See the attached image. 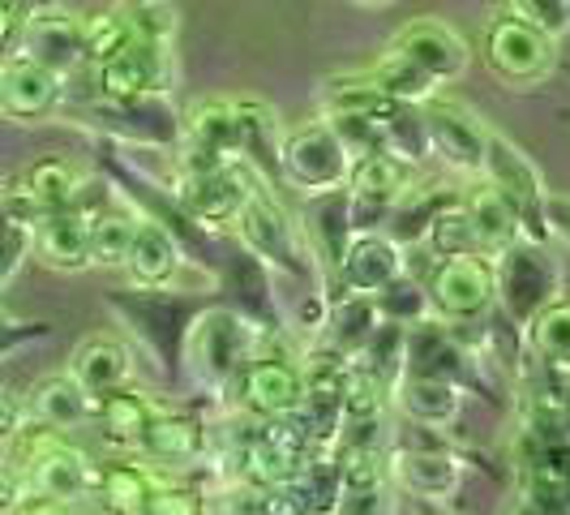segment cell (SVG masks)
<instances>
[{"mask_svg":"<svg viewBox=\"0 0 570 515\" xmlns=\"http://www.w3.org/2000/svg\"><path fill=\"white\" fill-rule=\"evenodd\" d=\"M108 310H112L129 336L142 343L146 357L155 361V370L164 373L168 382L180 378L185 370V336H189V322L198 314V305L171 288H120L108 292Z\"/></svg>","mask_w":570,"mask_h":515,"instance_id":"cell-2","label":"cell"},{"mask_svg":"<svg viewBox=\"0 0 570 515\" xmlns=\"http://www.w3.org/2000/svg\"><path fill=\"white\" fill-rule=\"evenodd\" d=\"M69 378L82 387L90 400L99 404L104 396H112L116 387H129L134 378V357L129 348L112 336H95V340H82L69 357Z\"/></svg>","mask_w":570,"mask_h":515,"instance_id":"cell-28","label":"cell"},{"mask_svg":"<svg viewBox=\"0 0 570 515\" xmlns=\"http://www.w3.org/2000/svg\"><path fill=\"white\" fill-rule=\"evenodd\" d=\"M155 473L138 464V459H112V464H104L99 468V482H95V498H99V507H108V512H120V515H142L150 512V498H155Z\"/></svg>","mask_w":570,"mask_h":515,"instance_id":"cell-33","label":"cell"},{"mask_svg":"<svg viewBox=\"0 0 570 515\" xmlns=\"http://www.w3.org/2000/svg\"><path fill=\"white\" fill-rule=\"evenodd\" d=\"M90 220H95V211H86L82 202L60 206V211H39L30 250L39 254L43 266L82 271V266H90Z\"/></svg>","mask_w":570,"mask_h":515,"instance_id":"cell-21","label":"cell"},{"mask_svg":"<svg viewBox=\"0 0 570 515\" xmlns=\"http://www.w3.org/2000/svg\"><path fill=\"white\" fill-rule=\"evenodd\" d=\"M22 198L35 206V211H60V206H73L82 202V172L73 168L69 159L60 155H43L35 159L27 172H22Z\"/></svg>","mask_w":570,"mask_h":515,"instance_id":"cell-35","label":"cell"},{"mask_svg":"<svg viewBox=\"0 0 570 515\" xmlns=\"http://www.w3.org/2000/svg\"><path fill=\"white\" fill-rule=\"evenodd\" d=\"M370 78L382 86V90H386L395 104H412V108L429 104V99L438 95V86H442L438 78H429L421 65H412L407 57H400L395 48H391V57H382L377 65H373Z\"/></svg>","mask_w":570,"mask_h":515,"instance_id":"cell-39","label":"cell"},{"mask_svg":"<svg viewBox=\"0 0 570 515\" xmlns=\"http://www.w3.org/2000/svg\"><path fill=\"white\" fill-rule=\"evenodd\" d=\"M507 9H514V13L528 18V22H537V27L549 30V35H562V30L570 27L567 0H511Z\"/></svg>","mask_w":570,"mask_h":515,"instance_id":"cell-46","label":"cell"},{"mask_svg":"<svg viewBox=\"0 0 570 515\" xmlns=\"http://www.w3.org/2000/svg\"><path fill=\"white\" fill-rule=\"evenodd\" d=\"M391 482L421 498V503H451L455 498L459 482H463V464L451 451H438V447H416V443H403L391 456Z\"/></svg>","mask_w":570,"mask_h":515,"instance_id":"cell-22","label":"cell"},{"mask_svg":"<svg viewBox=\"0 0 570 515\" xmlns=\"http://www.w3.org/2000/svg\"><path fill=\"white\" fill-rule=\"evenodd\" d=\"M429 314L446 327L476 322L493 305V258L489 254H451L438 258L425 275Z\"/></svg>","mask_w":570,"mask_h":515,"instance_id":"cell-8","label":"cell"},{"mask_svg":"<svg viewBox=\"0 0 570 515\" xmlns=\"http://www.w3.org/2000/svg\"><path fill=\"white\" fill-rule=\"evenodd\" d=\"M52 4H60V0H30V9H52Z\"/></svg>","mask_w":570,"mask_h":515,"instance_id":"cell-53","label":"cell"},{"mask_svg":"<svg viewBox=\"0 0 570 515\" xmlns=\"http://www.w3.org/2000/svg\"><path fill=\"white\" fill-rule=\"evenodd\" d=\"M27 417L35 421V426H48V429L69 434V429H78L82 421L95 417V400H90L82 387L69 378V370H65V373L43 378V382L30 391Z\"/></svg>","mask_w":570,"mask_h":515,"instance_id":"cell-32","label":"cell"},{"mask_svg":"<svg viewBox=\"0 0 570 515\" xmlns=\"http://www.w3.org/2000/svg\"><path fill=\"white\" fill-rule=\"evenodd\" d=\"M48 340V322H30V318H9L0 314V361L27 343Z\"/></svg>","mask_w":570,"mask_h":515,"instance_id":"cell-47","label":"cell"},{"mask_svg":"<svg viewBox=\"0 0 570 515\" xmlns=\"http://www.w3.org/2000/svg\"><path fill=\"white\" fill-rule=\"evenodd\" d=\"M99 69V90L104 99H150V95H168L176 86V60L171 43H146L129 39L120 52L95 65Z\"/></svg>","mask_w":570,"mask_h":515,"instance_id":"cell-13","label":"cell"},{"mask_svg":"<svg viewBox=\"0 0 570 515\" xmlns=\"http://www.w3.org/2000/svg\"><path fill=\"white\" fill-rule=\"evenodd\" d=\"M35 206L22 194L18 202L0 206V288L9 284V275L18 271V262L30 254V236H35Z\"/></svg>","mask_w":570,"mask_h":515,"instance_id":"cell-42","label":"cell"},{"mask_svg":"<svg viewBox=\"0 0 570 515\" xmlns=\"http://www.w3.org/2000/svg\"><path fill=\"white\" fill-rule=\"evenodd\" d=\"M236 396L240 408L266 421V417H292L301 408V361L287 352H257L249 357V366L236 378Z\"/></svg>","mask_w":570,"mask_h":515,"instance_id":"cell-15","label":"cell"},{"mask_svg":"<svg viewBox=\"0 0 570 515\" xmlns=\"http://www.w3.org/2000/svg\"><path fill=\"white\" fill-rule=\"evenodd\" d=\"M13 30H18V18H13V4L9 0H0V48L13 39Z\"/></svg>","mask_w":570,"mask_h":515,"instance_id":"cell-52","label":"cell"},{"mask_svg":"<svg viewBox=\"0 0 570 515\" xmlns=\"http://www.w3.org/2000/svg\"><path fill=\"white\" fill-rule=\"evenodd\" d=\"M463 206H468V215H472V224H476V232H481V241H485L489 254L507 250L514 236H523V224H519L514 206L502 198L493 185L476 190V194H463Z\"/></svg>","mask_w":570,"mask_h":515,"instance_id":"cell-38","label":"cell"},{"mask_svg":"<svg viewBox=\"0 0 570 515\" xmlns=\"http://www.w3.org/2000/svg\"><path fill=\"white\" fill-rule=\"evenodd\" d=\"M400 412L416 429H446L455 426L459 408H463V387L442 378V373H416L407 370L400 382Z\"/></svg>","mask_w":570,"mask_h":515,"instance_id":"cell-29","label":"cell"},{"mask_svg":"<svg viewBox=\"0 0 570 515\" xmlns=\"http://www.w3.org/2000/svg\"><path fill=\"white\" fill-rule=\"evenodd\" d=\"M377 314L382 318H395V322H403V327H412V322H421V318L429 314V297H425V284H412L407 275H400V280H391V284L382 288L377 297Z\"/></svg>","mask_w":570,"mask_h":515,"instance_id":"cell-44","label":"cell"},{"mask_svg":"<svg viewBox=\"0 0 570 515\" xmlns=\"http://www.w3.org/2000/svg\"><path fill=\"white\" fill-rule=\"evenodd\" d=\"M262 181L245 159H228V164H210V168H180L176 181V202L198 220L202 229H228L245 198L254 194Z\"/></svg>","mask_w":570,"mask_h":515,"instance_id":"cell-9","label":"cell"},{"mask_svg":"<svg viewBox=\"0 0 570 515\" xmlns=\"http://www.w3.org/2000/svg\"><path fill=\"white\" fill-rule=\"evenodd\" d=\"M22 57L43 60V65L57 69V74L82 65L86 60L82 18L57 13V4H52V9H35L27 18V27H22Z\"/></svg>","mask_w":570,"mask_h":515,"instance_id":"cell-27","label":"cell"},{"mask_svg":"<svg viewBox=\"0 0 570 515\" xmlns=\"http://www.w3.org/2000/svg\"><path fill=\"white\" fill-rule=\"evenodd\" d=\"M305 245L314 254V266H322V275H335L347 241L356 236V224H352V194L347 185L340 190H326V194H314L309 206H305Z\"/></svg>","mask_w":570,"mask_h":515,"instance_id":"cell-24","label":"cell"},{"mask_svg":"<svg viewBox=\"0 0 570 515\" xmlns=\"http://www.w3.org/2000/svg\"><path fill=\"white\" fill-rule=\"evenodd\" d=\"M171 512H180V515H194V512H202V503H198V489H185V486H164V482H159V489H155V498H150V515H171Z\"/></svg>","mask_w":570,"mask_h":515,"instance_id":"cell-48","label":"cell"},{"mask_svg":"<svg viewBox=\"0 0 570 515\" xmlns=\"http://www.w3.org/2000/svg\"><path fill=\"white\" fill-rule=\"evenodd\" d=\"M481 57L507 86H537L558 65V35L519 18L514 9H498L481 35Z\"/></svg>","mask_w":570,"mask_h":515,"instance_id":"cell-5","label":"cell"},{"mask_svg":"<svg viewBox=\"0 0 570 515\" xmlns=\"http://www.w3.org/2000/svg\"><path fill=\"white\" fill-rule=\"evenodd\" d=\"M236 245L249 258H257L266 271H279V275H309L314 254L305 245V232L292 224V215L284 211V202L275 198V185L257 181L254 194L245 198V206L236 211V220L228 224Z\"/></svg>","mask_w":570,"mask_h":515,"instance_id":"cell-3","label":"cell"},{"mask_svg":"<svg viewBox=\"0 0 570 515\" xmlns=\"http://www.w3.org/2000/svg\"><path fill=\"white\" fill-rule=\"evenodd\" d=\"M22 426H27V408L18 404L9 387H0V443H13Z\"/></svg>","mask_w":570,"mask_h":515,"instance_id":"cell-50","label":"cell"},{"mask_svg":"<svg viewBox=\"0 0 570 515\" xmlns=\"http://www.w3.org/2000/svg\"><path fill=\"white\" fill-rule=\"evenodd\" d=\"M416 181V172L407 159L391 155V150H370L356 155L352 172H347V194H352V224L356 232L386 229L391 211L403 198V190Z\"/></svg>","mask_w":570,"mask_h":515,"instance_id":"cell-11","label":"cell"},{"mask_svg":"<svg viewBox=\"0 0 570 515\" xmlns=\"http://www.w3.org/2000/svg\"><path fill=\"white\" fill-rule=\"evenodd\" d=\"M13 443H18L22 473H27V498H43V503H30L27 512H69L95 494L99 468L60 429L22 426Z\"/></svg>","mask_w":570,"mask_h":515,"instance_id":"cell-1","label":"cell"},{"mask_svg":"<svg viewBox=\"0 0 570 515\" xmlns=\"http://www.w3.org/2000/svg\"><path fill=\"white\" fill-rule=\"evenodd\" d=\"M544 220H549V236H558L570 250V198L549 194V198H544Z\"/></svg>","mask_w":570,"mask_h":515,"instance_id":"cell-51","label":"cell"},{"mask_svg":"<svg viewBox=\"0 0 570 515\" xmlns=\"http://www.w3.org/2000/svg\"><path fill=\"white\" fill-rule=\"evenodd\" d=\"M425 245L433 250V258H451V254H489L485 241H481V232L472 224V215H468V206L455 202V206H446L425 232Z\"/></svg>","mask_w":570,"mask_h":515,"instance_id":"cell-41","label":"cell"},{"mask_svg":"<svg viewBox=\"0 0 570 515\" xmlns=\"http://www.w3.org/2000/svg\"><path fill=\"white\" fill-rule=\"evenodd\" d=\"M27 503V473L22 464L0 456V512H22Z\"/></svg>","mask_w":570,"mask_h":515,"instance_id":"cell-49","label":"cell"},{"mask_svg":"<svg viewBox=\"0 0 570 515\" xmlns=\"http://www.w3.org/2000/svg\"><path fill=\"white\" fill-rule=\"evenodd\" d=\"M138 229V211H95L90 220V266H125Z\"/></svg>","mask_w":570,"mask_h":515,"instance_id":"cell-40","label":"cell"},{"mask_svg":"<svg viewBox=\"0 0 570 515\" xmlns=\"http://www.w3.org/2000/svg\"><path fill=\"white\" fill-rule=\"evenodd\" d=\"M481 176H489V185L502 194V198L514 206L519 224H523V236L532 241H544L549 236V220H544V181L537 164L519 150L514 143H507L502 134H489V150H485V168Z\"/></svg>","mask_w":570,"mask_h":515,"instance_id":"cell-12","label":"cell"},{"mask_svg":"<svg viewBox=\"0 0 570 515\" xmlns=\"http://www.w3.org/2000/svg\"><path fill=\"white\" fill-rule=\"evenodd\" d=\"M356 4H370L373 9V4H391V0H356Z\"/></svg>","mask_w":570,"mask_h":515,"instance_id":"cell-54","label":"cell"},{"mask_svg":"<svg viewBox=\"0 0 570 515\" xmlns=\"http://www.w3.org/2000/svg\"><path fill=\"white\" fill-rule=\"evenodd\" d=\"M138 451L150 464L185 468V464L206 456V426H202L198 417H185V412H155L142 434V443H138Z\"/></svg>","mask_w":570,"mask_h":515,"instance_id":"cell-31","label":"cell"},{"mask_svg":"<svg viewBox=\"0 0 570 515\" xmlns=\"http://www.w3.org/2000/svg\"><path fill=\"white\" fill-rule=\"evenodd\" d=\"M403 275V245L395 236H386L382 229L356 232L343 250L335 275V292H326V305H335L343 297H377L391 280Z\"/></svg>","mask_w":570,"mask_h":515,"instance_id":"cell-14","label":"cell"},{"mask_svg":"<svg viewBox=\"0 0 570 515\" xmlns=\"http://www.w3.org/2000/svg\"><path fill=\"white\" fill-rule=\"evenodd\" d=\"M391 48L412 60V65H421L429 78H438V82H455L472 65V52H468L463 35L455 27H446L442 18H412L391 39Z\"/></svg>","mask_w":570,"mask_h":515,"instance_id":"cell-19","label":"cell"},{"mask_svg":"<svg viewBox=\"0 0 570 515\" xmlns=\"http://www.w3.org/2000/svg\"><path fill=\"white\" fill-rule=\"evenodd\" d=\"M279 498H287L284 512H335V503H340V451L314 447L284 482Z\"/></svg>","mask_w":570,"mask_h":515,"instance_id":"cell-30","label":"cell"},{"mask_svg":"<svg viewBox=\"0 0 570 515\" xmlns=\"http://www.w3.org/2000/svg\"><path fill=\"white\" fill-rule=\"evenodd\" d=\"M254 352L257 327L249 318H240L228 305H202L185 336V370L194 373L202 387L224 391L240 378Z\"/></svg>","mask_w":570,"mask_h":515,"instance_id":"cell-4","label":"cell"},{"mask_svg":"<svg viewBox=\"0 0 570 515\" xmlns=\"http://www.w3.org/2000/svg\"><path fill=\"white\" fill-rule=\"evenodd\" d=\"M352 146L343 143V134L335 129V120H309L301 129L284 134L279 143V181L287 190L314 198L326 190H340L347 185V172H352Z\"/></svg>","mask_w":570,"mask_h":515,"instance_id":"cell-6","label":"cell"},{"mask_svg":"<svg viewBox=\"0 0 570 515\" xmlns=\"http://www.w3.org/2000/svg\"><path fill=\"white\" fill-rule=\"evenodd\" d=\"M125 271H129V284L138 288H171L176 275L185 271V250L176 241V232L155 220V215H138V229H134V245L125 258Z\"/></svg>","mask_w":570,"mask_h":515,"instance_id":"cell-25","label":"cell"},{"mask_svg":"<svg viewBox=\"0 0 570 515\" xmlns=\"http://www.w3.org/2000/svg\"><path fill=\"white\" fill-rule=\"evenodd\" d=\"M120 18L134 39H146V43H171L176 35V9L171 0H125L120 4Z\"/></svg>","mask_w":570,"mask_h":515,"instance_id":"cell-43","label":"cell"},{"mask_svg":"<svg viewBox=\"0 0 570 515\" xmlns=\"http://www.w3.org/2000/svg\"><path fill=\"white\" fill-rule=\"evenodd\" d=\"M386 459L373 443H347L340 447V503L335 512L356 515V512H382L386 503Z\"/></svg>","mask_w":570,"mask_h":515,"instance_id":"cell-26","label":"cell"},{"mask_svg":"<svg viewBox=\"0 0 570 515\" xmlns=\"http://www.w3.org/2000/svg\"><path fill=\"white\" fill-rule=\"evenodd\" d=\"M400 108L370 74H340L322 86V113L331 120H347V116H365V120H382Z\"/></svg>","mask_w":570,"mask_h":515,"instance_id":"cell-34","label":"cell"},{"mask_svg":"<svg viewBox=\"0 0 570 515\" xmlns=\"http://www.w3.org/2000/svg\"><path fill=\"white\" fill-rule=\"evenodd\" d=\"M519 498L523 507L549 515H570V447L523 438L519 456Z\"/></svg>","mask_w":570,"mask_h":515,"instance_id":"cell-20","label":"cell"},{"mask_svg":"<svg viewBox=\"0 0 570 515\" xmlns=\"http://www.w3.org/2000/svg\"><path fill=\"white\" fill-rule=\"evenodd\" d=\"M60 104V74L35 57L0 65V113L13 120H43Z\"/></svg>","mask_w":570,"mask_h":515,"instance_id":"cell-23","label":"cell"},{"mask_svg":"<svg viewBox=\"0 0 570 515\" xmlns=\"http://www.w3.org/2000/svg\"><path fill=\"white\" fill-rule=\"evenodd\" d=\"M421 120H425L429 150H433L442 164H451L455 172H468V176H481L489 134H493V129H485L468 108L446 104V99H438V95H433L429 104H421Z\"/></svg>","mask_w":570,"mask_h":515,"instance_id":"cell-16","label":"cell"},{"mask_svg":"<svg viewBox=\"0 0 570 515\" xmlns=\"http://www.w3.org/2000/svg\"><path fill=\"white\" fill-rule=\"evenodd\" d=\"M528 331V348L537 357V366H553V370H570V301L553 297L549 305H541Z\"/></svg>","mask_w":570,"mask_h":515,"instance_id":"cell-37","label":"cell"},{"mask_svg":"<svg viewBox=\"0 0 570 515\" xmlns=\"http://www.w3.org/2000/svg\"><path fill=\"white\" fill-rule=\"evenodd\" d=\"M86 125L112 134L116 143H138V146H176L180 143V120L164 104V95L150 99H104L95 108H86Z\"/></svg>","mask_w":570,"mask_h":515,"instance_id":"cell-17","label":"cell"},{"mask_svg":"<svg viewBox=\"0 0 570 515\" xmlns=\"http://www.w3.org/2000/svg\"><path fill=\"white\" fill-rule=\"evenodd\" d=\"M129 39H134V35H129V27H125L120 9L82 22V48H86V60H90V65H99V60H108L112 52H120Z\"/></svg>","mask_w":570,"mask_h":515,"instance_id":"cell-45","label":"cell"},{"mask_svg":"<svg viewBox=\"0 0 570 515\" xmlns=\"http://www.w3.org/2000/svg\"><path fill=\"white\" fill-rule=\"evenodd\" d=\"M558 297V266L544 254L541 241L532 236H514L507 250L493 258V301L502 305V314L514 331H523L532 314Z\"/></svg>","mask_w":570,"mask_h":515,"instance_id":"cell-7","label":"cell"},{"mask_svg":"<svg viewBox=\"0 0 570 515\" xmlns=\"http://www.w3.org/2000/svg\"><path fill=\"white\" fill-rule=\"evenodd\" d=\"M523 438L570 447V370L537 366L523 378Z\"/></svg>","mask_w":570,"mask_h":515,"instance_id":"cell-18","label":"cell"},{"mask_svg":"<svg viewBox=\"0 0 570 515\" xmlns=\"http://www.w3.org/2000/svg\"><path fill=\"white\" fill-rule=\"evenodd\" d=\"M567 18H570V0H567Z\"/></svg>","mask_w":570,"mask_h":515,"instance_id":"cell-55","label":"cell"},{"mask_svg":"<svg viewBox=\"0 0 570 515\" xmlns=\"http://www.w3.org/2000/svg\"><path fill=\"white\" fill-rule=\"evenodd\" d=\"M150 417H155V404L146 400L142 391H134V387H116L112 396H104L95 404V421L104 429V438L112 447H125V451H138Z\"/></svg>","mask_w":570,"mask_h":515,"instance_id":"cell-36","label":"cell"},{"mask_svg":"<svg viewBox=\"0 0 570 515\" xmlns=\"http://www.w3.org/2000/svg\"><path fill=\"white\" fill-rule=\"evenodd\" d=\"M245 159L240 99H202L180 120V168H210Z\"/></svg>","mask_w":570,"mask_h":515,"instance_id":"cell-10","label":"cell"}]
</instances>
